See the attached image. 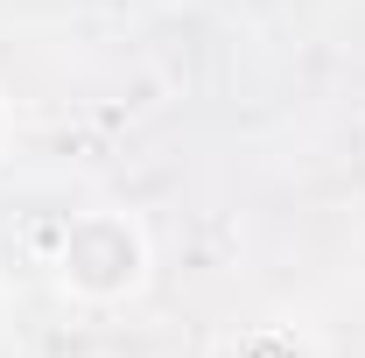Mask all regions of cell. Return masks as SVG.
<instances>
[{
    "label": "cell",
    "mask_w": 365,
    "mask_h": 358,
    "mask_svg": "<svg viewBox=\"0 0 365 358\" xmlns=\"http://www.w3.org/2000/svg\"><path fill=\"white\" fill-rule=\"evenodd\" d=\"M7 323H14V281L0 274V337H7Z\"/></svg>",
    "instance_id": "obj_4"
},
{
    "label": "cell",
    "mask_w": 365,
    "mask_h": 358,
    "mask_svg": "<svg viewBox=\"0 0 365 358\" xmlns=\"http://www.w3.org/2000/svg\"><path fill=\"white\" fill-rule=\"evenodd\" d=\"M211 358H317V344L288 323H260V330H232Z\"/></svg>",
    "instance_id": "obj_2"
},
{
    "label": "cell",
    "mask_w": 365,
    "mask_h": 358,
    "mask_svg": "<svg viewBox=\"0 0 365 358\" xmlns=\"http://www.w3.org/2000/svg\"><path fill=\"white\" fill-rule=\"evenodd\" d=\"M49 281L78 310H98V316L134 310L155 281V239H148L140 211H127V204L71 211L56 232V253H49Z\"/></svg>",
    "instance_id": "obj_1"
},
{
    "label": "cell",
    "mask_w": 365,
    "mask_h": 358,
    "mask_svg": "<svg viewBox=\"0 0 365 358\" xmlns=\"http://www.w3.org/2000/svg\"><path fill=\"white\" fill-rule=\"evenodd\" d=\"M7 155H14V98L0 91V162H7Z\"/></svg>",
    "instance_id": "obj_3"
}]
</instances>
